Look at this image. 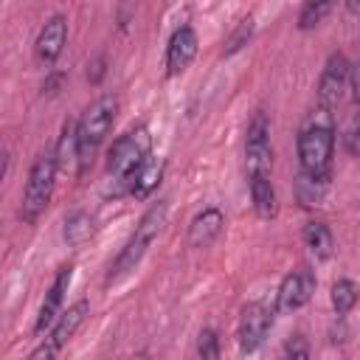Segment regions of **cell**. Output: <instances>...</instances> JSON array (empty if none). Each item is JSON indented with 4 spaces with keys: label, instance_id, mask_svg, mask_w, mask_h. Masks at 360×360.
I'll list each match as a JSON object with an SVG mask.
<instances>
[{
    "label": "cell",
    "instance_id": "5",
    "mask_svg": "<svg viewBox=\"0 0 360 360\" xmlns=\"http://www.w3.org/2000/svg\"><path fill=\"white\" fill-rule=\"evenodd\" d=\"M56 155L53 152H45L34 160V166L28 169V180H25V188H22V202H20V219L25 225H34L42 211L48 208L51 202V194H53V180H56Z\"/></svg>",
    "mask_w": 360,
    "mask_h": 360
},
{
    "label": "cell",
    "instance_id": "25",
    "mask_svg": "<svg viewBox=\"0 0 360 360\" xmlns=\"http://www.w3.org/2000/svg\"><path fill=\"white\" fill-rule=\"evenodd\" d=\"M284 360H309V343L304 335H295L284 343Z\"/></svg>",
    "mask_w": 360,
    "mask_h": 360
},
{
    "label": "cell",
    "instance_id": "17",
    "mask_svg": "<svg viewBox=\"0 0 360 360\" xmlns=\"http://www.w3.org/2000/svg\"><path fill=\"white\" fill-rule=\"evenodd\" d=\"M163 160H158V158H149L141 169H138V174H135V180H132V197H138V200H143V197H149L152 194V188L160 183V177H163Z\"/></svg>",
    "mask_w": 360,
    "mask_h": 360
},
{
    "label": "cell",
    "instance_id": "27",
    "mask_svg": "<svg viewBox=\"0 0 360 360\" xmlns=\"http://www.w3.org/2000/svg\"><path fill=\"white\" fill-rule=\"evenodd\" d=\"M104 65H107V59H104V56H98V59H93V62L87 65V79H90L93 84H96V82H101V76H104V70H107Z\"/></svg>",
    "mask_w": 360,
    "mask_h": 360
},
{
    "label": "cell",
    "instance_id": "3",
    "mask_svg": "<svg viewBox=\"0 0 360 360\" xmlns=\"http://www.w3.org/2000/svg\"><path fill=\"white\" fill-rule=\"evenodd\" d=\"M118 112V96L115 93H104L98 96L76 121V135H79V174L87 172V166L93 163L96 149L101 146V141L107 138L112 121Z\"/></svg>",
    "mask_w": 360,
    "mask_h": 360
},
{
    "label": "cell",
    "instance_id": "18",
    "mask_svg": "<svg viewBox=\"0 0 360 360\" xmlns=\"http://www.w3.org/2000/svg\"><path fill=\"white\" fill-rule=\"evenodd\" d=\"M56 166L59 169H68L73 160H79V135H76V121H65L62 127V135L56 141Z\"/></svg>",
    "mask_w": 360,
    "mask_h": 360
},
{
    "label": "cell",
    "instance_id": "6",
    "mask_svg": "<svg viewBox=\"0 0 360 360\" xmlns=\"http://www.w3.org/2000/svg\"><path fill=\"white\" fill-rule=\"evenodd\" d=\"M245 166H248V177L270 174V169H273L270 121H267V112L264 110H256L253 118L248 121V132H245Z\"/></svg>",
    "mask_w": 360,
    "mask_h": 360
},
{
    "label": "cell",
    "instance_id": "20",
    "mask_svg": "<svg viewBox=\"0 0 360 360\" xmlns=\"http://www.w3.org/2000/svg\"><path fill=\"white\" fill-rule=\"evenodd\" d=\"M360 298V287L352 281V278H338L332 284V307L338 315H346Z\"/></svg>",
    "mask_w": 360,
    "mask_h": 360
},
{
    "label": "cell",
    "instance_id": "11",
    "mask_svg": "<svg viewBox=\"0 0 360 360\" xmlns=\"http://www.w3.org/2000/svg\"><path fill=\"white\" fill-rule=\"evenodd\" d=\"M70 278H73V264H65V267L56 273L51 290L45 292V301H42L39 315H37V323H34L37 332H42V329H48V326H53V323L59 321V315H62V301H65V292H68V287H70Z\"/></svg>",
    "mask_w": 360,
    "mask_h": 360
},
{
    "label": "cell",
    "instance_id": "10",
    "mask_svg": "<svg viewBox=\"0 0 360 360\" xmlns=\"http://www.w3.org/2000/svg\"><path fill=\"white\" fill-rule=\"evenodd\" d=\"M65 39H68V20L65 14H53L48 17V22L39 28L37 34V42H34V51H37V59L42 65H53L65 48Z\"/></svg>",
    "mask_w": 360,
    "mask_h": 360
},
{
    "label": "cell",
    "instance_id": "7",
    "mask_svg": "<svg viewBox=\"0 0 360 360\" xmlns=\"http://www.w3.org/2000/svg\"><path fill=\"white\" fill-rule=\"evenodd\" d=\"M349 59L343 53H332L323 65L321 82H318V107L323 110H335V104L340 101V96L349 90Z\"/></svg>",
    "mask_w": 360,
    "mask_h": 360
},
{
    "label": "cell",
    "instance_id": "8",
    "mask_svg": "<svg viewBox=\"0 0 360 360\" xmlns=\"http://www.w3.org/2000/svg\"><path fill=\"white\" fill-rule=\"evenodd\" d=\"M315 292V276L312 270L307 267H298V270H290L281 284H278V292H276V312H295L301 309Z\"/></svg>",
    "mask_w": 360,
    "mask_h": 360
},
{
    "label": "cell",
    "instance_id": "2",
    "mask_svg": "<svg viewBox=\"0 0 360 360\" xmlns=\"http://www.w3.org/2000/svg\"><path fill=\"white\" fill-rule=\"evenodd\" d=\"M149 149H152V135H149V127L138 124L132 127L127 135H121L110 155H107V172L112 177V194H124V191H132V180L138 174V169L149 160Z\"/></svg>",
    "mask_w": 360,
    "mask_h": 360
},
{
    "label": "cell",
    "instance_id": "14",
    "mask_svg": "<svg viewBox=\"0 0 360 360\" xmlns=\"http://www.w3.org/2000/svg\"><path fill=\"white\" fill-rule=\"evenodd\" d=\"M222 225H225V217L219 208H202L191 225H188V245L191 248H208L214 245V239L222 233Z\"/></svg>",
    "mask_w": 360,
    "mask_h": 360
},
{
    "label": "cell",
    "instance_id": "13",
    "mask_svg": "<svg viewBox=\"0 0 360 360\" xmlns=\"http://www.w3.org/2000/svg\"><path fill=\"white\" fill-rule=\"evenodd\" d=\"M87 312H90V304H87V298H82V301H76V304H70L62 315H59V321L51 326V335L45 338V343L53 349V352H59L73 335H76V329L84 323V318H87Z\"/></svg>",
    "mask_w": 360,
    "mask_h": 360
},
{
    "label": "cell",
    "instance_id": "29",
    "mask_svg": "<svg viewBox=\"0 0 360 360\" xmlns=\"http://www.w3.org/2000/svg\"><path fill=\"white\" fill-rule=\"evenodd\" d=\"M346 8H349V11H354V14H360V3H349Z\"/></svg>",
    "mask_w": 360,
    "mask_h": 360
},
{
    "label": "cell",
    "instance_id": "19",
    "mask_svg": "<svg viewBox=\"0 0 360 360\" xmlns=\"http://www.w3.org/2000/svg\"><path fill=\"white\" fill-rule=\"evenodd\" d=\"M90 233H93V217L87 211L68 214V219H65V239H68V245H82V242L90 239Z\"/></svg>",
    "mask_w": 360,
    "mask_h": 360
},
{
    "label": "cell",
    "instance_id": "1",
    "mask_svg": "<svg viewBox=\"0 0 360 360\" xmlns=\"http://www.w3.org/2000/svg\"><path fill=\"white\" fill-rule=\"evenodd\" d=\"M332 155H335V115L332 110L318 107L298 135L301 174L326 183L332 174Z\"/></svg>",
    "mask_w": 360,
    "mask_h": 360
},
{
    "label": "cell",
    "instance_id": "26",
    "mask_svg": "<svg viewBox=\"0 0 360 360\" xmlns=\"http://www.w3.org/2000/svg\"><path fill=\"white\" fill-rule=\"evenodd\" d=\"M349 90H352V101L360 104V62L349 68Z\"/></svg>",
    "mask_w": 360,
    "mask_h": 360
},
{
    "label": "cell",
    "instance_id": "22",
    "mask_svg": "<svg viewBox=\"0 0 360 360\" xmlns=\"http://www.w3.org/2000/svg\"><path fill=\"white\" fill-rule=\"evenodd\" d=\"M332 11V3H326V0H318V3H307L304 8H301V14H298V28L301 31H309V28H315L326 14Z\"/></svg>",
    "mask_w": 360,
    "mask_h": 360
},
{
    "label": "cell",
    "instance_id": "24",
    "mask_svg": "<svg viewBox=\"0 0 360 360\" xmlns=\"http://www.w3.org/2000/svg\"><path fill=\"white\" fill-rule=\"evenodd\" d=\"M321 186H323V183H318V180H312V177H307V174H301V180H298V200H301L304 205H318V200H321Z\"/></svg>",
    "mask_w": 360,
    "mask_h": 360
},
{
    "label": "cell",
    "instance_id": "12",
    "mask_svg": "<svg viewBox=\"0 0 360 360\" xmlns=\"http://www.w3.org/2000/svg\"><path fill=\"white\" fill-rule=\"evenodd\" d=\"M194 53H197V31L191 25H180L166 45V73L169 76L183 73L191 65Z\"/></svg>",
    "mask_w": 360,
    "mask_h": 360
},
{
    "label": "cell",
    "instance_id": "9",
    "mask_svg": "<svg viewBox=\"0 0 360 360\" xmlns=\"http://www.w3.org/2000/svg\"><path fill=\"white\" fill-rule=\"evenodd\" d=\"M270 326H273V312H270L264 304H259V301L248 304V307L242 309V321H239V332H236L239 349H242L245 354H248V352H256V349L264 343Z\"/></svg>",
    "mask_w": 360,
    "mask_h": 360
},
{
    "label": "cell",
    "instance_id": "15",
    "mask_svg": "<svg viewBox=\"0 0 360 360\" xmlns=\"http://www.w3.org/2000/svg\"><path fill=\"white\" fill-rule=\"evenodd\" d=\"M250 183V200H253V208L262 219H270L276 217L278 211V197H276V188L270 183V174H256L248 180Z\"/></svg>",
    "mask_w": 360,
    "mask_h": 360
},
{
    "label": "cell",
    "instance_id": "4",
    "mask_svg": "<svg viewBox=\"0 0 360 360\" xmlns=\"http://www.w3.org/2000/svg\"><path fill=\"white\" fill-rule=\"evenodd\" d=\"M166 214H169V202H166V200H158V202L141 217L135 233L129 236V242L121 248V253H118L115 262L110 264L107 281H115V278L127 276L129 270H135V264L143 259V253H146V248L152 245V239L160 233V228H163V222H166Z\"/></svg>",
    "mask_w": 360,
    "mask_h": 360
},
{
    "label": "cell",
    "instance_id": "28",
    "mask_svg": "<svg viewBox=\"0 0 360 360\" xmlns=\"http://www.w3.org/2000/svg\"><path fill=\"white\" fill-rule=\"evenodd\" d=\"M59 82H62V73H53L45 84H42V93H56V87H59Z\"/></svg>",
    "mask_w": 360,
    "mask_h": 360
},
{
    "label": "cell",
    "instance_id": "16",
    "mask_svg": "<svg viewBox=\"0 0 360 360\" xmlns=\"http://www.w3.org/2000/svg\"><path fill=\"white\" fill-rule=\"evenodd\" d=\"M304 245L309 248V253H312L315 259H329L332 250H335L332 231H329L323 222H307V225H304Z\"/></svg>",
    "mask_w": 360,
    "mask_h": 360
},
{
    "label": "cell",
    "instance_id": "21",
    "mask_svg": "<svg viewBox=\"0 0 360 360\" xmlns=\"http://www.w3.org/2000/svg\"><path fill=\"white\" fill-rule=\"evenodd\" d=\"M253 37V20L250 17H245V20H239V25L231 31V37L225 39V48H222V56H233L236 51H242L245 45H248V39Z\"/></svg>",
    "mask_w": 360,
    "mask_h": 360
},
{
    "label": "cell",
    "instance_id": "23",
    "mask_svg": "<svg viewBox=\"0 0 360 360\" xmlns=\"http://www.w3.org/2000/svg\"><path fill=\"white\" fill-rule=\"evenodd\" d=\"M197 354H200V360H219V335H217V329H211V326L200 329Z\"/></svg>",
    "mask_w": 360,
    "mask_h": 360
}]
</instances>
